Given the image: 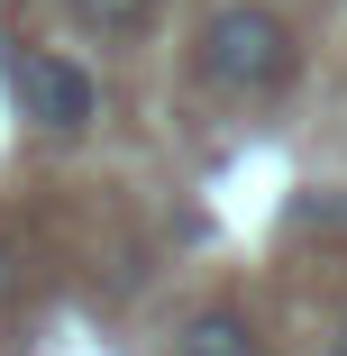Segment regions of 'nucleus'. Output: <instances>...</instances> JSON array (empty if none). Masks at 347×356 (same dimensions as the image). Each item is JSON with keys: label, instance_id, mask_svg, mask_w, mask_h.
I'll return each instance as SVG.
<instances>
[{"label": "nucleus", "instance_id": "1", "mask_svg": "<svg viewBox=\"0 0 347 356\" xmlns=\"http://www.w3.org/2000/svg\"><path fill=\"white\" fill-rule=\"evenodd\" d=\"M192 83L220 101H265L293 83V19L274 0H211L192 28Z\"/></svg>", "mask_w": 347, "mask_h": 356}, {"label": "nucleus", "instance_id": "2", "mask_svg": "<svg viewBox=\"0 0 347 356\" xmlns=\"http://www.w3.org/2000/svg\"><path fill=\"white\" fill-rule=\"evenodd\" d=\"M10 101L37 137H92L101 128V74L64 46H10Z\"/></svg>", "mask_w": 347, "mask_h": 356}, {"label": "nucleus", "instance_id": "3", "mask_svg": "<svg viewBox=\"0 0 347 356\" xmlns=\"http://www.w3.org/2000/svg\"><path fill=\"white\" fill-rule=\"evenodd\" d=\"M174 356H265V338L238 320V311H192L174 329Z\"/></svg>", "mask_w": 347, "mask_h": 356}, {"label": "nucleus", "instance_id": "4", "mask_svg": "<svg viewBox=\"0 0 347 356\" xmlns=\"http://www.w3.org/2000/svg\"><path fill=\"white\" fill-rule=\"evenodd\" d=\"M64 10H74L92 37H137V28L156 19V0H64Z\"/></svg>", "mask_w": 347, "mask_h": 356}, {"label": "nucleus", "instance_id": "5", "mask_svg": "<svg viewBox=\"0 0 347 356\" xmlns=\"http://www.w3.org/2000/svg\"><path fill=\"white\" fill-rule=\"evenodd\" d=\"M338 356H347V320H338Z\"/></svg>", "mask_w": 347, "mask_h": 356}]
</instances>
